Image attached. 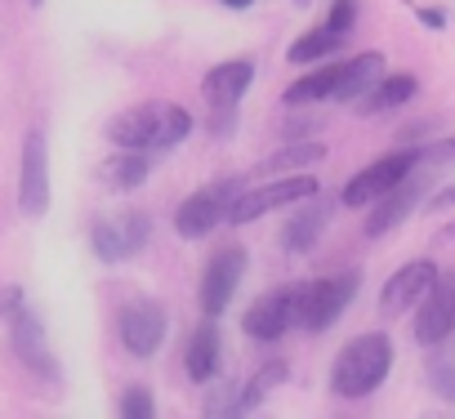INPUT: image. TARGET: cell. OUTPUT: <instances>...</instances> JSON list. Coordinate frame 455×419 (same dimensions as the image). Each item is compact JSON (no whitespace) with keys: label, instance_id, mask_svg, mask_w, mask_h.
Masks as SVG:
<instances>
[{"label":"cell","instance_id":"obj_27","mask_svg":"<svg viewBox=\"0 0 455 419\" xmlns=\"http://www.w3.org/2000/svg\"><path fill=\"white\" fill-rule=\"evenodd\" d=\"M205 415H242V383H214L205 392Z\"/></svg>","mask_w":455,"mask_h":419},{"label":"cell","instance_id":"obj_3","mask_svg":"<svg viewBox=\"0 0 455 419\" xmlns=\"http://www.w3.org/2000/svg\"><path fill=\"white\" fill-rule=\"evenodd\" d=\"M246 192V178L242 174H228V178H214L205 187H196L179 210H174V233L183 241H201L210 228L228 224V210L237 205V196Z\"/></svg>","mask_w":455,"mask_h":419},{"label":"cell","instance_id":"obj_9","mask_svg":"<svg viewBox=\"0 0 455 419\" xmlns=\"http://www.w3.org/2000/svg\"><path fill=\"white\" fill-rule=\"evenodd\" d=\"M246 264L251 259H246L242 246H223V250L210 255V264L201 273V290H196L205 317H223L228 312V304H233V295H237V286L246 277Z\"/></svg>","mask_w":455,"mask_h":419},{"label":"cell","instance_id":"obj_24","mask_svg":"<svg viewBox=\"0 0 455 419\" xmlns=\"http://www.w3.org/2000/svg\"><path fill=\"white\" fill-rule=\"evenodd\" d=\"M424 379L437 397H451L455 401V335H446L442 344H433L428 361H424Z\"/></svg>","mask_w":455,"mask_h":419},{"label":"cell","instance_id":"obj_2","mask_svg":"<svg viewBox=\"0 0 455 419\" xmlns=\"http://www.w3.org/2000/svg\"><path fill=\"white\" fill-rule=\"evenodd\" d=\"M393 357H397V352H393V339L379 335V330L348 339V344L339 348L335 366H331V388H335V397H344V401L371 397V392L388 379Z\"/></svg>","mask_w":455,"mask_h":419},{"label":"cell","instance_id":"obj_11","mask_svg":"<svg viewBox=\"0 0 455 419\" xmlns=\"http://www.w3.org/2000/svg\"><path fill=\"white\" fill-rule=\"evenodd\" d=\"M19 210L28 219H41L50 210V147L41 130L23 138V170H19Z\"/></svg>","mask_w":455,"mask_h":419},{"label":"cell","instance_id":"obj_6","mask_svg":"<svg viewBox=\"0 0 455 419\" xmlns=\"http://www.w3.org/2000/svg\"><path fill=\"white\" fill-rule=\"evenodd\" d=\"M152 237V219L143 215V210H116V215H103L94 219L90 228V246L103 264H125L134 259Z\"/></svg>","mask_w":455,"mask_h":419},{"label":"cell","instance_id":"obj_5","mask_svg":"<svg viewBox=\"0 0 455 419\" xmlns=\"http://www.w3.org/2000/svg\"><path fill=\"white\" fill-rule=\"evenodd\" d=\"M313 192H322V183L308 178V174H282V178H268L264 187H246V192L237 196V205L228 210V224H233V228H246V224L273 215V210L299 205V201L313 196Z\"/></svg>","mask_w":455,"mask_h":419},{"label":"cell","instance_id":"obj_29","mask_svg":"<svg viewBox=\"0 0 455 419\" xmlns=\"http://www.w3.org/2000/svg\"><path fill=\"white\" fill-rule=\"evenodd\" d=\"M437 165H455V138L419 143V170H437Z\"/></svg>","mask_w":455,"mask_h":419},{"label":"cell","instance_id":"obj_28","mask_svg":"<svg viewBox=\"0 0 455 419\" xmlns=\"http://www.w3.org/2000/svg\"><path fill=\"white\" fill-rule=\"evenodd\" d=\"M116 410H121L125 419H152V415H156V401H152V392H148V388H125Z\"/></svg>","mask_w":455,"mask_h":419},{"label":"cell","instance_id":"obj_20","mask_svg":"<svg viewBox=\"0 0 455 419\" xmlns=\"http://www.w3.org/2000/svg\"><path fill=\"white\" fill-rule=\"evenodd\" d=\"M339 76H344V63H322V67H313L308 76H299V81H295L282 99H286V107H308V103L335 99Z\"/></svg>","mask_w":455,"mask_h":419},{"label":"cell","instance_id":"obj_25","mask_svg":"<svg viewBox=\"0 0 455 419\" xmlns=\"http://www.w3.org/2000/svg\"><path fill=\"white\" fill-rule=\"evenodd\" d=\"M344 41H348V36H339V32H331V28L322 23V28H313L308 36H299V41L291 45V63H299V67H304V63H326L331 54L344 50Z\"/></svg>","mask_w":455,"mask_h":419},{"label":"cell","instance_id":"obj_23","mask_svg":"<svg viewBox=\"0 0 455 419\" xmlns=\"http://www.w3.org/2000/svg\"><path fill=\"white\" fill-rule=\"evenodd\" d=\"M415 90H419V81L411 76V72H393V76H384L366 99H362V112H393V107H402V103H411L415 99Z\"/></svg>","mask_w":455,"mask_h":419},{"label":"cell","instance_id":"obj_36","mask_svg":"<svg viewBox=\"0 0 455 419\" xmlns=\"http://www.w3.org/2000/svg\"><path fill=\"white\" fill-rule=\"evenodd\" d=\"M32 5H41V0H32Z\"/></svg>","mask_w":455,"mask_h":419},{"label":"cell","instance_id":"obj_18","mask_svg":"<svg viewBox=\"0 0 455 419\" xmlns=\"http://www.w3.org/2000/svg\"><path fill=\"white\" fill-rule=\"evenodd\" d=\"M219 361H223V339H219L214 317H205V321L192 330V339H188L183 370H188V379H192V383H210V379L219 375Z\"/></svg>","mask_w":455,"mask_h":419},{"label":"cell","instance_id":"obj_32","mask_svg":"<svg viewBox=\"0 0 455 419\" xmlns=\"http://www.w3.org/2000/svg\"><path fill=\"white\" fill-rule=\"evenodd\" d=\"M14 308H19V290H14V286H5V290H0V317L14 312Z\"/></svg>","mask_w":455,"mask_h":419},{"label":"cell","instance_id":"obj_14","mask_svg":"<svg viewBox=\"0 0 455 419\" xmlns=\"http://www.w3.org/2000/svg\"><path fill=\"white\" fill-rule=\"evenodd\" d=\"M331 215H335V201H331V196H322V192L304 196L299 210H295V215L286 219V228H282V250L308 255V250L322 241V233L331 228Z\"/></svg>","mask_w":455,"mask_h":419},{"label":"cell","instance_id":"obj_8","mask_svg":"<svg viewBox=\"0 0 455 419\" xmlns=\"http://www.w3.org/2000/svg\"><path fill=\"white\" fill-rule=\"evenodd\" d=\"M165 330H170V317L156 299H130L121 312H116V335H121V348L130 357H152L161 344H165Z\"/></svg>","mask_w":455,"mask_h":419},{"label":"cell","instance_id":"obj_13","mask_svg":"<svg viewBox=\"0 0 455 419\" xmlns=\"http://www.w3.org/2000/svg\"><path fill=\"white\" fill-rule=\"evenodd\" d=\"M437 277H442V273H437L433 259H411V264H402L397 273H388V281H384V290H379V308H384L388 317L415 308V304L433 290Z\"/></svg>","mask_w":455,"mask_h":419},{"label":"cell","instance_id":"obj_31","mask_svg":"<svg viewBox=\"0 0 455 419\" xmlns=\"http://www.w3.org/2000/svg\"><path fill=\"white\" fill-rule=\"evenodd\" d=\"M428 210H455V183H451V187H442V192L428 201Z\"/></svg>","mask_w":455,"mask_h":419},{"label":"cell","instance_id":"obj_1","mask_svg":"<svg viewBox=\"0 0 455 419\" xmlns=\"http://www.w3.org/2000/svg\"><path fill=\"white\" fill-rule=\"evenodd\" d=\"M188 134H192V112L179 103H161V99L125 107L108 121V138L116 147H134V152H152V156L179 147Z\"/></svg>","mask_w":455,"mask_h":419},{"label":"cell","instance_id":"obj_30","mask_svg":"<svg viewBox=\"0 0 455 419\" xmlns=\"http://www.w3.org/2000/svg\"><path fill=\"white\" fill-rule=\"evenodd\" d=\"M353 23H357V0H335L331 14H326V28H331V32H339V36H348V32H353Z\"/></svg>","mask_w":455,"mask_h":419},{"label":"cell","instance_id":"obj_26","mask_svg":"<svg viewBox=\"0 0 455 419\" xmlns=\"http://www.w3.org/2000/svg\"><path fill=\"white\" fill-rule=\"evenodd\" d=\"M282 379H286V361H268V366H259V370L242 383V415L259 410V406L268 401V392H273Z\"/></svg>","mask_w":455,"mask_h":419},{"label":"cell","instance_id":"obj_17","mask_svg":"<svg viewBox=\"0 0 455 419\" xmlns=\"http://www.w3.org/2000/svg\"><path fill=\"white\" fill-rule=\"evenodd\" d=\"M419 192H424V183H419V178H406V183H397L388 196H379V201L371 205V215H366V237L379 241V237H388L393 228H402V219L419 205Z\"/></svg>","mask_w":455,"mask_h":419},{"label":"cell","instance_id":"obj_10","mask_svg":"<svg viewBox=\"0 0 455 419\" xmlns=\"http://www.w3.org/2000/svg\"><path fill=\"white\" fill-rule=\"evenodd\" d=\"M299 308H304V286H282V290H268L264 299L251 304L242 330L255 339V344H273L282 339L291 326H299Z\"/></svg>","mask_w":455,"mask_h":419},{"label":"cell","instance_id":"obj_15","mask_svg":"<svg viewBox=\"0 0 455 419\" xmlns=\"http://www.w3.org/2000/svg\"><path fill=\"white\" fill-rule=\"evenodd\" d=\"M255 81V63L251 59H228V63H214L205 76H201V94L214 112H237V103L246 99Z\"/></svg>","mask_w":455,"mask_h":419},{"label":"cell","instance_id":"obj_21","mask_svg":"<svg viewBox=\"0 0 455 419\" xmlns=\"http://www.w3.org/2000/svg\"><path fill=\"white\" fill-rule=\"evenodd\" d=\"M322 156H326L322 143H313V138H295V143H282L273 156H264V161H259V174H264V178H282V174H291V170L317 165Z\"/></svg>","mask_w":455,"mask_h":419},{"label":"cell","instance_id":"obj_35","mask_svg":"<svg viewBox=\"0 0 455 419\" xmlns=\"http://www.w3.org/2000/svg\"><path fill=\"white\" fill-rule=\"evenodd\" d=\"M295 5H308V0H295Z\"/></svg>","mask_w":455,"mask_h":419},{"label":"cell","instance_id":"obj_33","mask_svg":"<svg viewBox=\"0 0 455 419\" xmlns=\"http://www.w3.org/2000/svg\"><path fill=\"white\" fill-rule=\"evenodd\" d=\"M419 23H428V28H446V14L428 5V10H419Z\"/></svg>","mask_w":455,"mask_h":419},{"label":"cell","instance_id":"obj_34","mask_svg":"<svg viewBox=\"0 0 455 419\" xmlns=\"http://www.w3.org/2000/svg\"><path fill=\"white\" fill-rule=\"evenodd\" d=\"M223 5H228V10H251L255 0H223Z\"/></svg>","mask_w":455,"mask_h":419},{"label":"cell","instance_id":"obj_22","mask_svg":"<svg viewBox=\"0 0 455 419\" xmlns=\"http://www.w3.org/2000/svg\"><path fill=\"white\" fill-rule=\"evenodd\" d=\"M152 170V152H134V147H121V156H112L103 165V183L116 187V192H134Z\"/></svg>","mask_w":455,"mask_h":419},{"label":"cell","instance_id":"obj_16","mask_svg":"<svg viewBox=\"0 0 455 419\" xmlns=\"http://www.w3.org/2000/svg\"><path fill=\"white\" fill-rule=\"evenodd\" d=\"M10 339H14V352H19V361L28 366V370H36L41 379H59V361H54V352H50V344H45V330H41V321H36V312H28L23 304L10 312Z\"/></svg>","mask_w":455,"mask_h":419},{"label":"cell","instance_id":"obj_12","mask_svg":"<svg viewBox=\"0 0 455 419\" xmlns=\"http://www.w3.org/2000/svg\"><path fill=\"white\" fill-rule=\"evenodd\" d=\"M446 335H455V273H442L433 290L415 304V344L433 348Z\"/></svg>","mask_w":455,"mask_h":419},{"label":"cell","instance_id":"obj_4","mask_svg":"<svg viewBox=\"0 0 455 419\" xmlns=\"http://www.w3.org/2000/svg\"><path fill=\"white\" fill-rule=\"evenodd\" d=\"M419 170V147H402V152H388V156H379V161H371L366 170H357L348 183H344V192H339V201L348 205V210H362V205H375L379 196H388L397 183H406L411 174Z\"/></svg>","mask_w":455,"mask_h":419},{"label":"cell","instance_id":"obj_19","mask_svg":"<svg viewBox=\"0 0 455 419\" xmlns=\"http://www.w3.org/2000/svg\"><path fill=\"white\" fill-rule=\"evenodd\" d=\"M384 76H388V72H384V54H375V50L344 59V76H339V85H335V103H362Z\"/></svg>","mask_w":455,"mask_h":419},{"label":"cell","instance_id":"obj_7","mask_svg":"<svg viewBox=\"0 0 455 419\" xmlns=\"http://www.w3.org/2000/svg\"><path fill=\"white\" fill-rule=\"evenodd\" d=\"M357 286H362V273H339V277L308 281L304 286V308H299V330H308V335L331 330L344 317V308L353 304Z\"/></svg>","mask_w":455,"mask_h":419}]
</instances>
